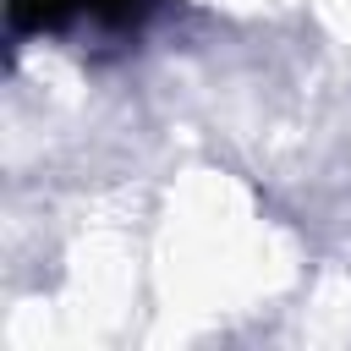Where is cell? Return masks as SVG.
<instances>
[{"label": "cell", "mask_w": 351, "mask_h": 351, "mask_svg": "<svg viewBox=\"0 0 351 351\" xmlns=\"http://www.w3.org/2000/svg\"><path fill=\"white\" fill-rule=\"evenodd\" d=\"M154 11V0H5V16L16 33H60L71 22H99V27H137Z\"/></svg>", "instance_id": "obj_1"}]
</instances>
